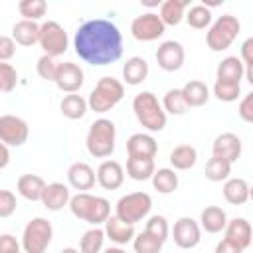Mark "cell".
<instances>
[{
	"label": "cell",
	"mask_w": 253,
	"mask_h": 253,
	"mask_svg": "<svg viewBox=\"0 0 253 253\" xmlns=\"http://www.w3.org/2000/svg\"><path fill=\"white\" fill-rule=\"evenodd\" d=\"M148 71H150V69H148L146 59L140 57V55H132V57H128V59L125 61V65H123V79H125L126 85L136 87V85H140V83L146 81Z\"/></svg>",
	"instance_id": "cell-26"
},
{
	"label": "cell",
	"mask_w": 253,
	"mask_h": 253,
	"mask_svg": "<svg viewBox=\"0 0 253 253\" xmlns=\"http://www.w3.org/2000/svg\"><path fill=\"white\" fill-rule=\"evenodd\" d=\"M245 79H247L249 85L253 87V63H251V65H245Z\"/></svg>",
	"instance_id": "cell-51"
},
{
	"label": "cell",
	"mask_w": 253,
	"mask_h": 253,
	"mask_svg": "<svg viewBox=\"0 0 253 253\" xmlns=\"http://www.w3.org/2000/svg\"><path fill=\"white\" fill-rule=\"evenodd\" d=\"M59 111L65 119H71V121H79L87 115L89 111V103L85 97L77 95V93H71V95H65L59 103Z\"/></svg>",
	"instance_id": "cell-31"
},
{
	"label": "cell",
	"mask_w": 253,
	"mask_h": 253,
	"mask_svg": "<svg viewBox=\"0 0 253 253\" xmlns=\"http://www.w3.org/2000/svg\"><path fill=\"white\" fill-rule=\"evenodd\" d=\"M18 85V71L10 63H0V91L10 93Z\"/></svg>",
	"instance_id": "cell-43"
},
{
	"label": "cell",
	"mask_w": 253,
	"mask_h": 253,
	"mask_svg": "<svg viewBox=\"0 0 253 253\" xmlns=\"http://www.w3.org/2000/svg\"><path fill=\"white\" fill-rule=\"evenodd\" d=\"M16 53V42L12 36H2L0 38V61L6 63L12 55Z\"/></svg>",
	"instance_id": "cell-47"
},
{
	"label": "cell",
	"mask_w": 253,
	"mask_h": 253,
	"mask_svg": "<svg viewBox=\"0 0 253 253\" xmlns=\"http://www.w3.org/2000/svg\"><path fill=\"white\" fill-rule=\"evenodd\" d=\"M132 111H134V117H136L138 125L142 128H146L148 132L164 130L168 115H166L162 103L158 101V97L152 91L136 93L134 99H132Z\"/></svg>",
	"instance_id": "cell-3"
},
{
	"label": "cell",
	"mask_w": 253,
	"mask_h": 253,
	"mask_svg": "<svg viewBox=\"0 0 253 253\" xmlns=\"http://www.w3.org/2000/svg\"><path fill=\"white\" fill-rule=\"evenodd\" d=\"M117 142V126L111 119H97L89 125L85 136V148L95 158H109L115 152Z\"/></svg>",
	"instance_id": "cell-4"
},
{
	"label": "cell",
	"mask_w": 253,
	"mask_h": 253,
	"mask_svg": "<svg viewBox=\"0 0 253 253\" xmlns=\"http://www.w3.org/2000/svg\"><path fill=\"white\" fill-rule=\"evenodd\" d=\"M30 136V126L22 117L2 115L0 117V142L8 146H22Z\"/></svg>",
	"instance_id": "cell-12"
},
{
	"label": "cell",
	"mask_w": 253,
	"mask_h": 253,
	"mask_svg": "<svg viewBox=\"0 0 253 253\" xmlns=\"http://www.w3.org/2000/svg\"><path fill=\"white\" fill-rule=\"evenodd\" d=\"M16 211V196L10 190H0V217H10Z\"/></svg>",
	"instance_id": "cell-44"
},
{
	"label": "cell",
	"mask_w": 253,
	"mask_h": 253,
	"mask_svg": "<svg viewBox=\"0 0 253 253\" xmlns=\"http://www.w3.org/2000/svg\"><path fill=\"white\" fill-rule=\"evenodd\" d=\"M172 239L174 243L180 247V249H194L200 239H202V225L190 217V215H182L174 221V227H172Z\"/></svg>",
	"instance_id": "cell-11"
},
{
	"label": "cell",
	"mask_w": 253,
	"mask_h": 253,
	"mask_svg": "<svg viewBox=\"0 0 253 253\" xmlns=\"http://www.w3.org/2000/svg\"><path fill=\"white\" fill-rule=\"evenodd\" d=\"M144 231H148L150 235L158 237L160 241H166L168 235H170V225H168V219L160 213H154V215H148L146 219V225H144Z\"/></svg>",
	"instance_id": "cell-41"
},
{
	"label": "cell",
	"mask_w": 253,
	"mask_h": 253,
	"mask_svg": "<svg viewBox=\"0 0 253 253\" xmlns=\"http://www.w3.org/2000/svg\"><path fill=\"white\" fill-rule=\"evenodd\" d=\"M59 253H81L79 249H75V247H63Z\"/></svg>",
	"instance_id": "cell-53"
},
{
	"label": "cell",
	"mask_w": 253,
	"mask_h": 253,
	"mask_svg": "<svg viewBox=\"0 0 253 253\" xmlns=\"http://www.w3.org/2000/svg\"><path fill=\"white\" fill-rule=\"evenodd\" d=\"M162 107H164V111H166V115H184L190 107H188V103H186V99H184V95H182V87L180 89H168L166 93H164V97H162Z\"/></svg>",
	"instance_id": "cell-36"
},
{
	"label": "cell",
	"mask_w": 253,
	"mask_h": 253,
	"mask_svg": "<svg viewBox=\"0 0 253 253\" xmlns=\"http://www.w3.org/2000/svg\"><path fill=\"white\" fill-rule=\"evenodd\" d=\"M40 32H42V24L38 22H30V20H20L14 24L12 28V38L18 45H24V47H30V45H36L40 43Z\"/></svg>",
	"instance_id": "cell-25"
},
{
	"label": "cell",
	"mask_w": 253,
	"mask_h": 253,
	"mask_svg": "<svg viewBox=\"0 0 253 253\" xmlns=\"http://www.w3.org/2000/svg\"><path fill=\"white\" fill-rule=\"evenodd\" d=\"M18 251H24L22 241H18L10 233H2L0 235V253H18Z\"/></svg>",
	"instance_id": "cell-46"
},
{
	"label": "cell",
	"mask_w": 253,
	"mask_h": 253,
	"mask_svg": "<svg viewBox=\"0 0 253 253\" xmlns=\"http://www.w3.org/2000/svg\"><path fill=\"white\" fill-rule=\"evenodd\" d=\"M162 245H164V241H160L158 237L150 235L148 231H140L132 239L134 253H160L162 251Z\"/></svg>",
	"instance_id": "cell-38"
},
{
	"label": "cell",
	"mask_w": 253,
	"mask_h": 253,
	"mask_svg": "<svg viewBox=\"0 0 253 253\" xmlns=\"http://www.w3.org/2000/svg\"><path fill=\"white\" fill-rule=\"evenodd\" d=\"M125 97V85L115 79V77H101L97 81V85L93 87V91L89 93V109L95 113H107L111 109H115Z\"/></svg>",
	"instance_id": "cell-5"
},
{
	"label": "cell",
	"mask_w": 253,
	"mask_h": 253,
	"mask_svg": "<svg viewBox=\"0 0 253 253\" xmlns=\"http://www.w3.org/2000/svg\"><path fill=\"white\" fill-rule=\"evenodd\" d=\"M186 8H190L188 0H166L160 4V20L164 26H178L182 20H186Z\"/></svg>",
	"instance_id": "cell-27"
},
{
	"label": "cell",
	"mask_w": 253,
	"mask_h": 253,
	"mask_svg": "<svg viewBox=\"0 0 253 253\" xmlns=\"http://www.w3.org/2000/svg\"><path fill=\"white\" fill-rule=\"evenodd\" d=\"M237 115L241 117V121H245V123H251V125H253V91H251V93H247V95L239 101Z\"/></svg>",
	"instance_id": "cell-45"
},
{
	"label": "cell",
	"mask_w": 253,
	"mask_h": 253,
	"mask_svg": "<svg viewBox=\"0 0 253 253\" xmlns=\"http://www.w3.org/2000/svg\"><path fill=\"white\" fill-rule=\"evenodd\" d=\"M241 150H243V144H241V138L235 132H221V134L215 136V140L211 144V156L227 160L229 164L239 160Z\"/></svg>",
	"instance_id": "cell-15"
},
{
	"label": "cell",
	"mask_w": 253,
	"mask_h": 253,
	"mask_svg": "<svg viewBox=\"0 0 253 253\" xmlns=\"http://www.w3.org/2000/svg\"><path fill=\"white\" fill-rule=\"evenodd\" d=\"M73 47L79 59L101 67L115 63L123 55V36L111 20L95 18L83 22L77 28L73 36Z\"/></svg>",
	"instance_id": "cell-1"
},
{
	"label": "cell",
	"mask_w": 253,
	"mask_h": 253,
	"mask_svg": "<svg viewBox=\"0 0 253 253\" xmlns=\"http://www.w3.org/2000/svg\"><path fill=\"white\" fill-rule=\"evenodd\" d=\"M105 239H107V235H105L103 227H89L79 239V251L81 253H101Z\"/></svg>",
	"instance_id": "cell-34"
},
{
	"label": "cell",
	"mask_w": 253,
	"mask_h": 253,
	"mask_svg": "<svg viewBox=\"0 0 253 253\" xmlns=\"http://www.w3.org/2000/svg\"><path fill=\"white\" fill-rule=\"evenodd\" d=\"M166 32L164 22L154 12H144L130 22V34L138 42H154Z\"/></svg>",
	"instance_id": "cell-10"
},
{
	"label": "cell",
	"mask_w": 253,
	"mask_h": 253,
	"mask_svg": "<svg viewBox=\"0 0 253 253\" xmlns=\"http://www.w3.org/2000/svg\"><path fill=\"white\" fill-rule=\"evenodd\" d=\"M213 253H243V249H241V247H237L235 243H231L229 239H225V237H223V239L215 245Z\"/></svg>",
	"instance_id": "cell-49"
},
{
	"label": "cell",
	"mask_w": 253,
	"mask_h": 253,
	"mask_svg": "<svg viewBox=\"0 0 253 253\" xmlns=\"http://www.w3.org/2000/svg\"><path fill=\"white\" fill-rule=\"evenodd\" d=\"M18 12H20V16H24V20L38 22L40 18L45 16L47 4L43 0H22L18 4Z\"/></svg>",
	"instance_id": "cell-39"
},
{
	"label": "cell",
	"mask_w": 253,
	"mask_h": 253,
	"mask_svg": "<svg viewBox=\"0 0 253 253\" xmlns=\"http://www.w3.org/2000/svg\"><path fill=\"white\" fill-rule=\"evenodd\" d=\"M158 152V142L148 132H134L126 138V154L136 158H154Z\"/></svg>",
	"instance_id": "cell-19"
},
{
	"label": "cell",
	"mask_w": 253,
	"mask_h": 253,
	"mask_svg": "<svg viewBox=\"0 0 253 253\" xmlns=\"http://www.w3.org/2000/svg\"><path fill=\"white\" fill-rule=\"evenodd\" d=\"M249 200H251V202H253V186H251V188H249Z\"/></svg>",
	"instance_id": "cell-54"
},
{
	"label": "cell",
	"mask_w": 253,
	"mask_h": 253,
	"mask_svg": "<svg viewBox=\"0 0 253 253\" xmlns=\"http://www.w3.org/2000/svg\"><path fill=\"white\" fill-rule=\"evenodd\" d=\"M182 95L188 103V107H202L210 101V87L200 79H190L182 87Z\"/></svg>",
	"instance_id": "cell-30"
},
{
	"label": "cell",
	"mask_w": 253,
	"mask_h": 253,
	"mask_svg": "<svg viewBox=\"0 0 253 253\" xmlns=\"http://www.w3.org/2000/svg\"><path fill=\"white\" fill-rule=\"evenodd\" d=\"M45 182L42 176L38 174H22L16 182V188H18V194L28 200V202H42V196H43V190H45Z\"/></svg>",
	"instance_id": "cell-24"
},
{
	"label": "cell",
	"mask_w": 253,
	"mask_h": 253,
	"mask_svg": "<svg viewBox=\"0 0 253 253\" xmlns=\"http://www.w3.org/2000/svg\"><path fill=\"white\" fill-rule=\"evenodd\" d=\"M152 210V198L146 192H130L126 196H121L115 206V215L128 223H138L150 215Z\"/></svg>",
	"instance_id": "cell-8"
},
{
	"label": "cell",
	"mask_w": 253,
	"mask_h": 253,
	"mask_svg": "<svg viewBox=\"0 0 253 253\" xmlns=\"http://www.w3.org/2000/svg\"><path fill=\"white\" fill-rule=\"evenodd\" d=\"M40 47L43 49L45 55L57 57L63 55L69 47V38L67 32L63 30V26L55 20H47L42 24V32H40Z\"/></svg>",
	"instance_id": "cell-9"
},
{
	"label": "cell",
	"mask_w": 253,
	"mask_h": 253,
	"mask_svg": "<svg viewBox=\"0 0 253 253\" xmlns=\"http://www.w3.org/2000/svg\"><path fill=\"white\" fill-rule=\"evenodd\" d=\"M71 192H69V186H65L63 182H51L45 186L43 190V196H42V204L45 210L49 211H59L63 210L65 206H69L71 202Z\"/></svg>",
	"instance_id": "cell-20"
},
{
	"label": "cell",
	"mask_w": 253,
	"mask_h": 253,
	"mask_svg": "<svg viewBox=\"0 0 253 253\" xmlns=\"http://www.w3.org/2000/svg\"><path fill=\"white\" fill-rule=\"evenodd\" d=\"M168 160L174 170H190L198 162V150L192 144H178L172 148Z\"/></svg>",
	"instance_id": "cell-32"
},
{
	"label": "cell",
	"mask_w": 253,
	"mask_h": 253,
	"mask_svg": "<svg viewBox=\"0 0 253 253\" xmlns=\"http://www.w3.org/2000/svg\"><path fill=\"white\" fill-rule=\"evenodd\" d=\"M241 61L245 65H251L253 63V38H247L241 43Z\"/></svg>",
	"instance_id": "cell-48"
},
{
	"label": "cell",
	"mask_w": 253,
	"mask_h": 253,
	"mask_svg": "<svg viewBox=\"0 0 253 253\" xmlns=\"http://www.w3.org/2000/svg\"><path fill=\"white\" fill-rule=\"evenodd\" d=\"M245 77V63L237 55H227L217 63L215 69V79L225 81V83H239Z\"/></svg>",
	"instance_id": "cell-22"
},
{
	"label": "cell",
	"mask_w": 253,
	"mask_h": 253,
	"mask_svg": "<svg viewBox=\"0 0 253 253\" xmlns=\"http://www.w3.org/2000/svg\"><path fill=\"white\" fill-rule=\"evenodd\" d=\"M97 172L87 162H73L67 168V184L77 192H87L95 186Z\"/></svg>",
	"instance_id": "cell-17"
},
{
	"label": "cell",
	"mask_w": 253,
	"mask_h": 253,
	"mask_svg": "<svg viewBox=\"0 0 253 253\" xmlns=\"http://www.w3.org/2000/svg\"><path fill=\"white\" fill-rule=\"evenodd\" d=\"M55 87L59 89V91H63V93H67V95H71V93H77L81 87H83V83H85V73H83V69L77 65V63H73V61H63V63H59V67H57V75H55Z\"/></svg>",
	"instance_id": "cell-14"
},
{
	"label": "cell",
	"mask_w": 253,
	"mask_h": 253,
	"mask_svg": "<svg viewBox=\"0 0 253 253\" xmlns=\"http://www.w3.org/2000/svg\"><path fill=\"white\" fill-rule=\"evenodd\" d=\"M0 150H2L0 168H6V166H8V162H10V150H8V144H0Z\"/></svg>",
	"instance_id": "cell-50"
},
{
	"label": "cell",
	"mask_w": 253,
	"mask_h": 253,
	"mask_svg": "<svg viewBox=\"0 0 253 253\" xmlns=\"http://www.w3.org/2000/svg\"><path fill=\"white\" fill-rule=\"evenodd\" d=\"M152 188L158 194H172L174 190H178V174L174 168H158L154 172V176L150 178Z\"/></svg>",
	"instance_id": "cell-33"
},
{
	"label": "cell",
	"mask_w": 253,
	"mask_h": 253,
	"mask_svg": "<svg viewBox=\"0 0 253 253\" xmlns=\"http://www.w3.org/2000/svg\"><path fill=\"white\" fill-rule=\"evenodd\" d=\"M71 213L89 223L91 227L105 225V221L111 217V204L103 196H93L89 192H77L69 202Z\"/></svg>",
	"instance_id": "cell-2"
},
{
	"label": "cell",
	"mask_w": 253,
	"mask_h": 253,
	"mask_svg": "<svg viewBox=\"0 0 253 253\" xmlns=\"http://www.w3.org/2000/svg\"><path fill=\"white\" fill-rule=\"evenodd\" d=\"M156 63L162 71H178L182 65H184V59H186V51H184V45L176 40H166L158 45L156 53Z\"/></svg>",
	"instance_id": "cell-13"
},
{
	"label": "cell",
	"mask_w": 253,
	"mask_h": 253,
	"mask_svg": "<svg viewBox=\"0 0 253 253\" xmlns=\"http://www.w3.org/2000/svg\"><path fill=\"white\" fill-rule=\"evenodd\" d=\"M125 182V168L117 160H103L97 168V184L103 190H117Z\"/></svg>",
	"instance_id": "cell-16"
},
{
	"label": "cell",
	"mask_w": 253,
	"mask_h": 253,
	"mask_svg": "<svg viewBox=\"0 0 253 253\" xmlns=\"http://www.w3.org/2000/svg\"><path fill=\"white\" fill-rule=\"evenodd\" d=\"M57 67H59V63L55 61V57L45 55V53H43V55L38 59V63H36V71H38V75H40L42 79H45V81H55Z\"/></svg>",
	"instance_id": "cell-42"
},
{
	"label": "cell",
	"mask_w": 253,
	"mask_h": 253,
	"mask_svg": "<svg viewBox=\"0 0 253 253\" xmlns=\"http://www.w3.org/2000/svg\"><path fill=\"white\" fill-rule=\"evenodd\" d=\"M53 239L51 221L45 217H34L26 223L22 231V249L24 253H45Z\"/></svg>",
	"instance_id": "cell-7"
},
{
	"label": "cell",
	"mask_w": 253,
	"mask_h": 253,
	"mask_svg": "<svg viewBox=\"0 0 253 253\" xmlns=\"http://www.w3.org/2000/svg\"><path fill=\"white\" fill-rule=\"evenodd\" d=\"M18 253H24V251H18Z\"/></svg>",
	"instance_id": "cell-55"
},
{
	"label": "cell",
	"mask_w": 253,
	"mask_h": 253,
	"mask_svg": "<svg viewBox=\"0 0 253 253\" xmlns=\"http://www.w3.org/2000/svg\"><path fill=\"white\" fill-rule=\"evenodd\" d=\"M103 253H126V251L123 247H119V245H111V247L103 249Z\"/></svg>",
	"instance_id": "cell-52"
},
{
	"label": "cell",
	"mask_w": 253,
	"mask_h": 253,
	"mask_svg": "<svg viewBox=\"0 0 253 253\" xmlns=\"http://www.w3.org/2000/svg\"><path fill=\"white\" fill-rule=\"evenodd\" d=\"M213 95L221 103H233L241 95V85L239 83H225V81H217L215 79V83H213Z\"/></svg>",
	"instance_id": "cell-40"
},
{
	"label": "cell",
	"mask_w": 253,
	"mask_h": 253,
	"mask_svg": "<svg viewBox=\"0 0 253 253\" xmlns=\"http://www.w3.org/2000/svg\"><path fill=\"white\" fill-rule=\"evenodd\" d=\"M249 184L243 178H229L223 184V198L231 206H243L249 202Z\"/></svg>",
	"instance_id": "cell-29"
},
{
	"label": "cell",
	"mask_w": 253,
	"mask_h": 253,
	"mask_svg": "<svg viewBox=\"0 0 253 253\" xmlns=\"http://www.w3.org/2000/svg\"><path fill=\"white\" fill-rule=\"evenodd\" d=\"M227 213L219 206H206L200 213V225L206 233H221L227 227Z\"/></svg>",
	"instance_id": "cell-23"
},
{
	"label": "cell",
	"mask_w": 253,
	"mask_h": 253,
	"mask_svg": "<svg viewBox=\"0 0 253 253\" xmlns=\"http://www.w3.org/2000/svg\"><path fill=\"white\" fill-rule=\"evenodd\" d=\"M225 239L241 247L243 251L253 243V227L245 217H233L227 221L225 227Z\"/></svg>",
	"instance_id": "cell-21"
},
{
	"label": "cell",
	"mask_w": 253,
	"mask_h": 253,
	"mask_svg": "<svg viewBox=\"0 0 253 253\" xmlns=\"http://www.w3.org/2000/svg\"><path fill=\"white\" fill-rule=\"evenodd\" d=\"M206 178L210 182H225L229 180V174H231V164L227 160H221V158H215L211 156L208 162H206Z\"/></svg>",
	"instance_id": "cell-37"
},
{
	"label": "cell",
	"mask_w": 253,
	"mask_h": 253,
	"mask_svg": "<svg viewBox=\"0 0 253 253\" xmlns=\"http://www.w3.org/2000/svg\"><path fill=\"white\" fill-rule=\"evenodd\" d=\"M239 32H241V24H239V20L235 16H231V14L217 16L213 20V24L208 28L206 45L211 51H223L235 42Z\"/></svg>",
	"instance_id": "cell-6"
},
{
	"label": "cell",
	"mask_w": 253,
	"mask_h": 253,
	"mask_svg": "<svg viewBox=\"0 0 253 253\" xmlns=\"http://www.w3.org/2000/svg\"><path fill=\"white\" fill-rule=\"evenodd\" d=\"M105 235L107 239H111V243L115 245H126L130 243L134 237H136V231H134V225L121 219L119 215H111L107 221H105Z\"/></svg>",
	"instance_id": "cell-18"
},
{
	"label": "cell",
	"mask_w": 253,
	"mask_h": 253,
	"mask_svg": "<svg viewBox=\"0 0 253 253\" xmlns=\"http://www.w3.org/2000/svg\"><path fill=\"white\" fill-rule=\"evenodd\" d=\"M154 172H156L154 158H136V156L126 158V176L130 180L144 182V180H150Z\"/></svg>",
	"instance_id": "cell-28"
},
{
	"label": "cell",
	"mask_w": 253,
	"mask_h": 253,
	"mask_svg": "<svg viewBox=\"0 0 253 253\" xmlns=\"http://www.w3.org/2000/svg\"><path fill=\"white\" fill-rule=\"evenodd\" d=\"M186 22L194 30H206V28H210L213 24L210 6H206V4H194V6H190L186 10Z\"/></svg>",
	"instance_id": "cell-35"
}]
</instances>
